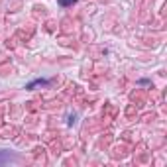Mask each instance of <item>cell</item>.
<instances>
[{"label": "cell", "mask_w": 167, "mask_h": 167, "mask_svg": "<svg viewBox=\"0 0 167 167\" xmlns=\"http://www.w3.org/2000/svg\"><path fill=\"white\" fill-rule=\"evenodd\" d=\"M59 2H61V4H63V6H67V4H73V2H75V0H59Z\"/></svg>", "instance_id": "6da1fadb"}]
</instances>
